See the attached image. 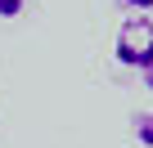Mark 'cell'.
<instances>
[{"label":"cell","instance_id":"obj_1","mask_svg":"<svg viewBox=\"0 0 153 148\" xmlns=\"http://www.w3.org/2000/svg\"><path fill=\"white\" fill-rule=\"evenodd\" d=\"M113 58H117L122 67H131V72L153 67V18H144V14L122 18L117 40H113Z\"/></svg>","mask_w":153,"mask_h":148},{"label":"cell","instance_id":"obj_2","mask_svg":"<svg viewBox=\"0 0 153 148\" xmlns=\"http://www.w3.org/2000/svg\"><path fill=\"white\" fill-rule=\"evenodd\" d=\"M131 126H135V139H140L144 148H153V108H149V112H135Z\"/></svg>","mask_w":153,"mask_h":148},{"label":"cell","instance_id":"obj_3","mask_svg":"<svg viewBox=\"0 0 153 148\" xmlns=\"http://www.w3.org/2000/svg\"><path fill=\"white\" fill-rule=\"evenodd\" d=\"M27 9V0H0V18H18Z\"/></svg>","mask_w":153,"mask_h":148},{"label":"cell","instance_id":"obj_4","mask_svg":"<svg viewBox=\"0 0 153 148\" xmlns=\"http://www.w3.org/2000/svg\"><path fill=\"white\" fill-rule=\"evenodd\" d=\"M117 5H122L126 14H149V9H153V0H117Z\"/></svg>","mask_w":153,"mask_h":148},{"label":"cell","instance_id":"obj_5","mask_svg":"<svg viewBox=\"0 0 153 148\" xmlns=\"http://www.w3.org/2000/svg\"><path fill=\"white\" fill-rule=\"evenodd\" d=\"M144 90H153V67H144Z\"/></svg>","mask_w":153,"mask_h":148}]
</instances>
